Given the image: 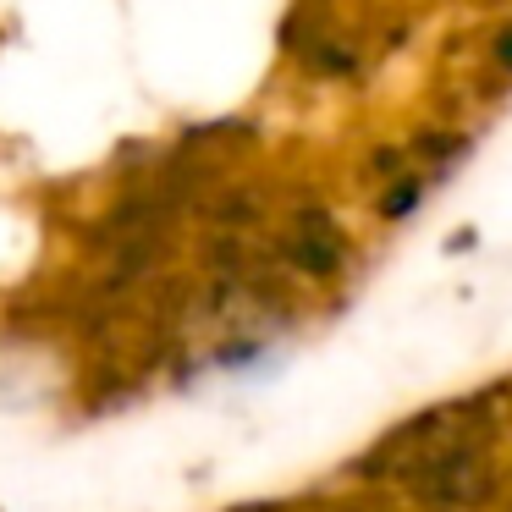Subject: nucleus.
Returning a JSON list of instances; mask_svg holds the SVG:
<instances>
[{"label":"nucleus","mask_w":512,"mask_h":512,"mask_svg":"<svg viewBox=\"0 0 512 512\" xmlns=\"http://www.w3.org/2000/svg\"><path fill=\"white\" fill-rule=\"evenodd\" d=\"M369 468H386L397 485H408L430 507H479L490 496V457L485 435H479V408L457 402V408H435L430 419L397 430Z\"/></svg>","instance_id":"obj_1"}]
</instances>
